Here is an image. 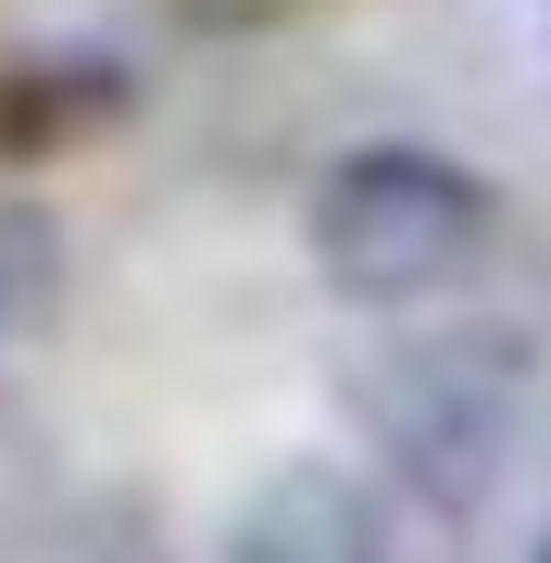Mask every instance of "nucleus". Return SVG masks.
I'll list each match as a JSON object with an SVG mask.
<instances>
[{
  "label": "nucleus",
  "instance_id": "2",
  "mask_svg": "<svg viewBox=\"0 0 551 563\" xmlns=\"http://www.w3.org/2000/svg\"><path fill=\"white\" fill-rule=\"evenodd\" d=\"M514 426H527V376L502 339H439L376 376V439L401 463V488H427L439 514L489 501V476L514 463Z\"/></svg>",
  "mask_w": 551,
  "mask_h": 563
},
{
  "label": "nucleus",
  "instance_id": "1",
  "mask_svg": "<svg viewBox=\"0 0 551 563\" xmlns=\"http://www.w3.org/2000/svg\"><path fill=\"white\" fill-rule=\"evenodd\" d=\"M313 276L339 288V301L364 313H414L439 301V288L476 276V251H489V188L464 176L451 151H414V139H376L313 176Z\"/></svg>",
  "mask_w": 551,
  "mask_h": 563
},
{
  "label": "nucleus",
  "instance_id": "3",
  "mask_svg": "<svg viewBox=\"0 0 551 563\" xmlns=\"http://www.w3.org/2000/svg\"><path fill=\"white\" fill-rule=\"evenodd\" d=\"M225 563H388V488L339 451H288L239 501Z\"/></svg>",
  "mask_w": 551,
  "mask_h": 563
},
{
  "label": "nucleus",
  "instance_id": "5",
  "mask_svg": "<svg viewBox=\"0 0 551 563\" xmlns=\"http://www.w3.org/2000/svg\"><path fill=\"white\" fill-rule=\"evenodd\" d=\"M51 539H63V463H51L38 426L0 401V563H25V551H51Z\"/></svg>",
  "mask_w": 551,
  "mask_h": 563
},
{
  "label": "nucleus",
  "instance_id": "6",
  "mask_svg": "<svg viewBox=\"0 0 551 563\" xmlns=\"http://www.w3.org/2000/svg\"><path fill=\"white\" fill-rule=\"evenodd\" d=\"M38 301H51V225L13 213V225H0V339H13Z\"/></svg>",
  "mask_w": 551,
  "mask_h": 563
},
{
  "label": "nucleus",
  "instance_id": "4",
  "mask_svg": "<svg viewBox=\"0 0 551 563\" xmlns=\"http://www.w3.org/2000/svg\"><path fill=\"white\" fill-rule=\"evenodd\" d=\"M125 101V76L113 63H51V76H13L0 88V151H63V139H88V125H101Z\"/></svg>",
  "mask_w": 551,
  "mask_h": 563
}]
</instances>
